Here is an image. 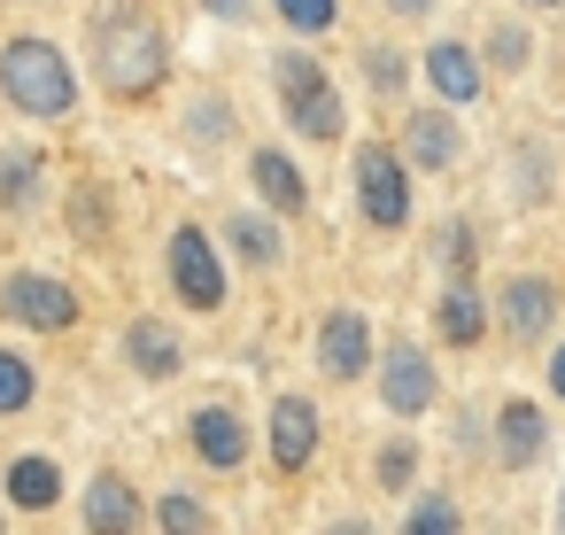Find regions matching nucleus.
Wrapping results in <instances>:
<instances>
[{
    "instance_id": "1",
    "label": "nucleus",
    "mask_w": 565,
    "mask_h": 535,
    "mask_svg": "<svg viewBox=\"0 0 565 535\" xmlns=\"http://www.w3.org/2000/svg\"><path fill=\"white\" fill-rule=\"evenodd\" d=\"M0 102L24 109V117H40V125H63V117L78 109V71H71V55H63L55 40H40V32H17L9 48H0Z\"/></svg>"
},
{
    "instance_id": "2",
    "label": "nucleus",
    "mask_w": 565,
    "mask_h": 535,
    "mask_svg": "<svg viewBox=\"0 0 565 535\" xmlns=\"http://www.w3.org/2000/svg\"><path fill=\"white\" fill-rule=\"evenodd\" d=\"M94 78L117 94V102H140L163 86V24L148 9H109L94 24Z\"/></svg>"
},
{
    "instance_id": "3",
    "label": "nucleus",
    "mask_w": 565,
    "mask_h": 535,
    "mask_svg": "<svg viewBox=\"0 0 565 535\" xmlns=\"http://www.w3.org/2000/svg\"><path fill=\"white\" fill-rule=\"evenodd\" d=\"M0 311H9L24 334H71L78 326V295L55 272H9L0 280Z\"/></svg>"
},
{
    "instance_id": "4",
    "label": "nucleus",
    "mask_w": 565,
    "mask_h": 535,
    "mask_svg": "<svg viewBox=\"0 0 565 535\" xmlns=\"http://www.w3.org/2000/svg\"><path fill=\"white\" fill-rule=\"evenodd\" d=\"M171 287H179L186 311H217L225 303V264H217V249H210L202 225H179L171 233Z\"/></svg>"
},
{
    "instance_id": "5",
    "label": "nucleus",
    "mask_w": 565,
    "mask_h": 535,
    "mask_svg": "<svg viewBox=\"0 0 565 535\" xmlns=\"http://www.w3.org/2000/svg\"><path fill=\"white\" fill-rule=\"evenodd\" d=\"M356 195H364V218L372 225H403L411 218V171L395 148H364L356 156Z\"/></svg>"
},
{
    "instance_id": "6",
    "label": "nucleus",
    "mask_w": 565,
    "mask_h": 535,
    "mask_svg": "<svg viewBox=\"0 0 565 535\" xmlns=\"http://www.w3.org/2000/svg\"><path fill=\"white\" fill-rule=\"evenodd\" d=\"M380 403L403 411V419H418V411L434 403V365H426L411 342H395V349L380 357Z\"/></svg>"
},
{
    "instance_id": "7",
    "label": "nucleus",
    "mask_w": 565,
    "mask_h": 535,
    "mask_svg": "<svg viewBox=\"0 0 565 535\" xmlns=\"http://www.w3.org/2000/svg\"><path fill=\"white\" fill-rule=\"evenodd\" d=\"M310 450H318V411H310V396H279V403H271V458H279L287 473H302Z\"/></svg>"
},
{
    "instance_id": "8",
    "label": "nucleus",
    "mask_w": 565,
    "mask_h": 535,
    "mask_svg": "<svg viewBox=\"0 0 565 535\" xmlns=\"http://www.w3.org/2000/svg\"><path fill=\"white\" fill-rule=\"evenodd\" d=\"M40 187H47V156H40L32 140L0 148V218H24V210L40 202Z\"/></svg>"
},
{
    "instance_id": "9",
    "label": "nucleus",
    "mask_w": 565,
    "mask_h": 535,
    "mask_svg": "<svg viewBox=\"0 0 565 535\" xmlns=\"http://www.w3.org/2000/svg\"><path fill=\"white\" fill-rule=\"evenodd\" d=\"M364 357H372V326H364L356 311H333V318H326V334H318V365H326L333 380H356V373H364Z\"/></svg>"
},
{
    "instance_id": "10",
    "label": "nucleus",
    "mask_w": 565,
    "mask_h": 535,
    "mask_svg": "<svg viewBox=\"0 0 565 535\" xmlns=\"http://www.w3.org/2000/svg\"><path fill=\"white\" fill-rule=\"evenodd\" d=\"M86 527L94 535H132L140 527V496H132L125 473H94L86 481Z\"/></svg>"
},
{
    "instance_id": "11",
    "label": "nucleus",
    "mask_w": 565,
    "mask_h": 535,
    "mask_svg": "<svg viewBox=\"0 0 565 535\" xmlns=\"http://www.w3.org/2000/svg\"><path fill=\"white\" fill-rule=\"evenodd\" d=\"M194 450H202V465H248V427H241V411L202 403V411H194Z\"/></svg>"
},
{
    "instance_id": "12",
    "label": "nucleus",
    "mask_w": 565,
    "mask_h": 535,
    "mask_svg": "<svg viewBox=\"0 0 565 535\" xmlns=\"http://www.w3.org/2000/svg\"><path fill=\"white\" fill-rule=\"evenodd\" d=\"M542 458V411L526 403V396H511L503 411H495V465H534Z\"/></svg>"
},
{
    "instance_id": "13",
    "label": "nucleus",
    "mask_w": 565,
    "mask_h": 535,
    "mask_svg": "<svg viewBox=\"0 0 565 535\" xmlns=\"http://www.w3.org/2000/svg\"><path fill=\"white\" fill-rule=\"evenodd\" d=\"M550 311H557L550 280H511V287H503V334L534 342V334H550Z\"/></svg>"
},
{
    "instance_id": "14",
    "label": "nucleus",
    "mask_w": 565,
    "mask_h": 535,
    "mask_svg": "<svg viewBox=\"0 0 565 535\" xmlns=\"http://www.w3.org/2000/svg\"><path fill=\"white\" fill-rule=\"evenodd\" d=\"M125 357H132V373H148V380H171V373H179V342H171L163 318H132V326H125Z\"/></svg>"
},
{
    "instance_id": "15",
    "label": "nucleus",
    "mask_w": 565,
    "mask_h": 535,
    "mask_svg": "<svg viewBox=\"0 0 565 535\" xmlns=\"http://www.w3.org/2000/svg\"><path fill=\"white\" fill-rule=\"evenodd\" d=\"M63 496V465L55 458H40V450H24L17 465H9V504H24V512H47Z\"/></svg>"
},
{
    "instance_id": "16",
    "label": "nucleus",
    "mask_w": 565,
    "mask_h": 535,
    "mask_svg": "<svg viewBox=\"0 0 565 535\" xmlns=\"http://www.w3.org/2000/svg\"><path fill=\"white\" fill-rule=\"evenodd\" d=\"M426 78H434V94H441V102H472V94H480V63H472L457 40L426 48Z\"/></svg>"
},
{
    "instance_id": "17",
    "label": "nucleus",
    "mask_w": 565,
    "mask_h": 535,
    "mask_svg": "<svg viewBox=\"0 0 565 535\" xmlns=\"http://www.w3.org/2000/svg\"><path fill=\"white\" fill-rule=\"evenodd\" d=\"M403 148H411V164H426V171H449L457 164V148H465V133L449 125V117H411V133H403Z\"/></svg>"
},
{
    "instance_id": "18",
    "label": "nucleus",
    "mask_w": 565,
    "mask_h": 535,
    "mask_svg": "<svg viewBox=\"0 0 565 535\" xmlns=\"http://www.w3.org/2000/svg\"><path fill=\"white\" fill-rule=\"evenodd\" d=\"M248 179H256V195H264L271 210H302V171H295V164H287L279 148H256Z\"/></svg>"
},
{
    "instance_id": "19",
    "label": "nucleus",
    "mask_w": 565,
    "mask_h": 535,
    "mask_svg": "<svg viewBox=\"0 0 565 535\" xmlns=\"http://www.w3.org/2000/svg\"><path fill=\"white\" fill-rule=\"evenodd\" d=\"M295 125H302V140H326V148H333V140L349 133V109H341V94H333V78H326V86H318V94H310V102L295 109Z\"/></svg>"
},
{
    "instance_id": "20",
    "label": "nucleus",
    "mask_w": 565,
    "mask_h": 535,
    "mask_svg": "<svg viewBox=\"0 0 565 535\" xmlns=\"http://www.w3.org/2000/svg\"><path fill=\"white\" fill-rule=\"evenodd\" d=\"M441 334H449V342H457V349H465V342H480V334H488V318H480V295H472V280H465V272H457V287H449V295H441Z\"/></svg>"
},
{
    "instance_id": "21",
    "label": "nucleus",
    "mask_w": 565,
    "mask_h": 535,
    "mask_svg": "<svg viewBox=\"0 0 565 535\" xmlns=\"http://www.w3.org/2000/svg\"><path fill=\"white\" fill-rule=\"evenodd\" d=\"M32 396H40V373L17 357V349H0V419H17V411H32Z\"/></svg>"
},
{
    "instance_id": "22",
    "label": "nucleus",
    "mask_w": 565,
    "mask_h": 535,
    "mask_svg": "<svg viewBox=\"0 0 565 535\" xmlns=\"http://www.w3.org/2000/svg\"><path fill=\"white\" fill-rule=\"evenodd\" d=\"M271 78H279V102H287V117H295V109H302V102L326 86V71H318L310 55H279V63H271Z\"/></svg>"
},
{
    "instance_id": "23",
    "label": "nucleus",
    "mask_w": 565,
    "mask_h": 535,
    "mask_svg": "<svg viewBox=\"0 0 565 535\" xmlns=\"http://www.w3.org/2000/svg\"><path fill=\"white\" fill-rule=\"evenodd\" d=\"M233 249H241L248 264H264V272H271V264L287 256V241H279V225H264V218H233Z\"/></svg>"
},
{
    "instance_id": "24",
    "label": "nucleus",
    "mask_w": 565,
    "mask_h": 535,
    "mask_svg": "<svg viewBox=\"0 0 565 535\" xmlns=\"http://www.w3.org/2000/svg\"><path fill=\"white\" fill-rule=\"evenodd\" d=\"M156 520H163V535H210V512H202L194 496H163Z\"/></svg>"
},
{
    "instance_id": "25",
    "label": "nucleus",
    "mask_w": 565,
    "mask_h": 535,
    "mask_svg": "<svg viewBox=\"0 0 565 535\" xmlns=\"http://www.w3.org/2000/svg\"><path fill=\"white\" fill-rule=\"evenodd\" d=\"M403 535H457V504L449 496H418V512H411Z\"/></svg>"
},
{
    "instance_id": "26",
    "label": "nucleus",
    "mask_w": 565,
    "mask_h": 535,
    "mask_svg": "<svg viewBox=\"0 0 565 535\" xmlns=\"http://www.w3.org/2000/svg\"><path fill=\"white\" fill-rule=\"evenodd\" d=\"M295 32H333V0H271Z\"/></svg>"
},
{
    "instance_id": "27",
    "label": "nucleus",
    "mask_w": 565,
    "mask_h": 535,
    "mask_svg": "<svg viewBox=\"0 0 565 535\" xmlns=\"http://www.w3.org/2000/svg\"><path fill=\"white\" fill-rule=\"evenodd\" d=\"M364 78H372V86H380V94H395V86H403V78H411V63H403V55H395V48H364Z\"/></svg>"
},
{
    "instance_id": "28",
    "label": "nucleus",
    "mask_w": 565,
    "mask_h": 535,
    "mask_svg": "<svg viewBox=\"0 0 565 535\" xmlns=\"http://www.w3.org/2000/svg\"><path fill=\"white\" fill-rule=\"evenodd\" d=\"M71 233H78V241H102V233H109V218H102V195H94V187H78V195H71Z\"/></svg>"
},
{
    "instance_id": "29",
    "label": "nucleus",
    "mask_w": 565,
    "mask_h": 535,
    "mask_svg": "<svg viewBox=\"0 0 565 535\" xmlns=\"http://www.w3.org/2000/svg\"><path fill=\"white\" fill-rule=\"evenodd\" d=\"M372 473H380V489H411V473H418V450H411V442H387Z\"/></svg>"
},
{
    "instance_id": "30",
    "label": "nucleus",
    "mask_w": 565,
    "mask_h": 535,
    "mask_svg": "<svg viewBox=\"0 0 565 535\" xmlns=\"http://www.w3.org/2000/svg\"><path fill=\"white\" fill-rule=\"evenodd\" d=\"M488 55H495L503 71H526V55H534V48H526V32H495V48H488Z\"/></svg>"
},
{
    "instance_id": "31",
    "label": "nucleus",
    "mask_w": 565,
    "mask_h": 535,
    "mask_svg": "<svg viewBox=\"0 0 565 535\" xmlns=\"http://www.w3.org/2000/svg\"><path fill=\"white\" fill-rule=\"evenodd\" d=\"M194 133H225V102H202L194 109Z\"/></svg>"
},
{
    "instance_id": "32",
    "label": "nucleus",
    "mask_w": 565,
    "mask_h": 535,
    "mask_svg": "<svg viewBox=\"0 0 565 535\" xmlns=\"http://www.w3.org/2000/svg\"><path fill=\"white\" fill-rule=\"evenodd\" d=\"M202 9H210V17H225V24H241V17H248V0H202Z\"/></svg>"
},
{
    "instance_id": "33",
    "label": "nucleus",
    "mask_w": 565,
    "mask_h": 535,
    "mask_svg": "<svg viewBox=\"0 0 565 535\" xmlns=\"http://www.w3.org/2000/svg\"><path fill=\"white\" fill-rule=\"evenodd\" d=\"M387 9H395V17H426V9H434V0H387Z\"/></svg>"
},
{
    "instance_id": "34",
    "label": "nucleus",
    "mask_w": 565,
    "mask_h": 535,
    "mask_svg": "<svg viewBox=\"0 0 565 535\" xmlns=\"http://www.w3.org/2000/svg\"><path fill=\"white\" fill-rule=\"evenodd\" d=\"M550 388H557V396H565V349H557V357H550Z\"/></svg>"
},
{
    "instance_id": "35",
    "label": "nucleus",
    "mask_w": 565,
    "mask_h": 535,
    "mask_svg": "<svg viewBox=\"0 0 565 535\" xmlns=\"http://www.w3.org/2000/svg\"><path fill=\"white\" fill-rule=\"evenodd\" d=\"M326 535H372V527H364V520H333Z\"/></svg>"
}]
</instances>
